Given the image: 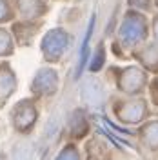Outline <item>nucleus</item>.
<instances>
[{
    "mask_svg": "<svg viewBox=\"0 0 158 160\" xmlns=\"http://www.w3.org/2000/svg\"><path fill=\"white\" fill-rule=\"evenodd\" d=\"M15 160H31V146L22 144L15 151Z\"/></svg>",
    "mask_w": 158,
    "mask_h": 160,
    "instance_id": "1",
    "label": "nucleus"
},
{
    "mask_svg": "<svg viewBox=\"0 0 158 160\" xmlns=\"http://www.w3.org/2000/svg\"><path fill=\"white\" fill-rule=\"evenodd\" d=\"M58 126H60V117H58V113H55L53 118L49 120V124H47V137H51L55 131L58 129Z\"/></svg>",
    "mask_w": 158,
    "mask_h": 160,
    "instance_id": "2",
    "label": "nucleus"
}]
</instances>
